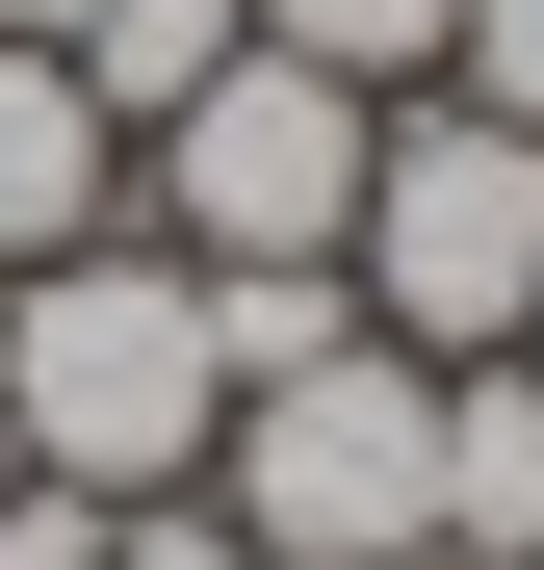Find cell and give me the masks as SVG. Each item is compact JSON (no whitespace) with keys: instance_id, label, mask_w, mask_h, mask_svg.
I'll return each mask as SVG.
<instances>
[{"instance_id":"6da1fadb","label":"cell","mask_w":544,"mask_h":570,"mask_svg":"<svg viewBox=\"0 0 544 570\" xmlns=\"http://www.w3.org/2000/svg\"><path fill=\"white\" fill-rule=\"evenodd\" d=\"M0 441L52 466V493H208V441H234V337H208V259H156V234H78L0 285Z\"/></svg>"},{"instance_id":"7a4b0ae2","label":"cell","mask_w":544,"mask_h":570,"mask_svg":"<svg viewBox=\"0 0 544 570\" xmlns=\"http://www.w3.org/2000/svg\"><path fill=\"white\" fill-rule=\"evenodd\" d=\"M337 285H363V337H389V363H518V312H544V130H493L467 78H415V105L363 130V234H337Z\"/></svg>"},{"instance_id":"3957f363","label":"cell","mask_w":544,"mask_h":570,"mask_svg":"<svg viewBox=\"0 0 544 570\" xmlns=\"http://www.w3.org/2000/svg\"><path fill=\"white\" fill-rule=\"evenodd\" d=\"M208 519H234L259 570H389V544H441V363L337 337V363H286V390H234Z\"/></svg>"},{"instance_id":"277c9868","label":"cell","mask_w":544,"mask_h":570,"mask_svg":"<svg viewBox=\"0 0 544 570\" xmlns=\"http://www.w3.org/2000/svg\"><path fill=\"white\" fill-rule=\"evenodd\" d=\"M363 78H311V52H234L208 105H156L130 130V234L156 259H337L363 234Z\"/></svg>"},{"instance_id":"5b68a950","label":"cell","mask_w":544,"mask_h":570,"mask_svg":"<svg viewBox=\"0 0 544 570\" xmlns=\"http://www.w3.org/2000/svg\"><path fill=\"white\" fill-rule=\"evenodd\" d=\"M78 234H130V130L78 105V52H27V27H0V285H27V259H78Z\"/></svg>"},{"instance_id":"8992f818","label":"cell","mask_w":544,"mask_h":570,"mask_svg":"<svg viewBox=\"0 0 544 570\" xmlns=\"http://www.w3.org/2000/svg\"><path fill=\"white\" fill-rule=\"evenodd\" d=\"M441 570H544V363H441Z\"/></svg>"},{"instance_id":"52a82bcc","label":"cell","mask_w":544,"mask_h":570,"mask_svg":"<svg viewBox=\"0 0 544 570\" xmlns=\"http://www.w3.org/2000/svg\"><path fill=\"white\" fill-rule=\"evenodd\" d=\"M234 52H259V0H105V27H78V105L156 130V105H208Z\"/></svg>"},{"instance_id":"ba28073f","label":"cell","mask_w":544,"mask_h":570,"mask_svg":"<svg viewBox=\"0 0 544 570\" xmlns=\"http://www.w3.org/2000/svg\"><path fill=\"white\" fill-rule=\"evenodd\" d=\"M259 52H311V78H363V105H415V78L467 52V0H259Z\"/></svg>"},{"instance_id":"9c48e42d","label":"cell","mask_w":544,"mask_h":570,"mask_svg":"<svg viewBox=\"0 0 544 570\" xmlns=\"http://www.w3.org/2000/svg\"><path fill=\"white\" fill-rule=\"evenodd\" d=\"M441 78H467L493 130H544V0H467V52H441Z\"/></svg>"},{"instance_id":"30bf717a","label":"cell","mask_w":544,"mask_h":570,"mask_svg":"<svg viewBox=\"0 0 544 570\" xmlns=\"http://www.w3.org/2000/svg\"><path fill=\"white\" fill-rule=\"evenodd\" d=\"M0 570H105V493H52V466H0Z\"/></svg>"},{"instance_id":"8fae6325","label":"cell","mask_w":544,"mask_h":570,"mask_svg":"<svg viewBox=\"0 0 544 570\" xmlns=\"http://www.w3.org/2000/svg\"><path fill=\"white\" fill-rule=\"evenodd\" d=\"M105 570H259V544H234L208 493H156V519H105Z\"/></svg>"},{"instance_id":"7c38bea8","label":"cell","mask_w":544,"mask_h":570,"mask_svg":"<svg viewBox=\"0 0 544 570\" xmlns=\"http://www.w3.org/2000/svg\"><path fill=\"white\" fill-rule=\"evenodd\" d=\"M0 27H27V52H78V27H105V0H0Z\"/></svg>"},{"instance_id":"4fadbf2b","label":"cell","mask_w":544,"mask_h":570,"mask_svg":"<svg viewBox=\"0 0 544 570\" xmlns=\"http://www.w3.org/2000/svg\"><path fill=\"white\" fill-rule=\"evenodd\" d=\"M518 363H544V312H518Z\"/></svg>"},{"instance_id":"5bb4252c","label":"cell","mask_w":544,"mask_h":570,"mask_svg":"<svg viewBox=\"0 0 544 570\" xmlns=\"http://www.w3.org/2000/svg\"><path fill=\"white\" fill-rule=\"evenodd\" d=\"M0 466H27V441H0Z\"/></svg>"}]
</instances>
